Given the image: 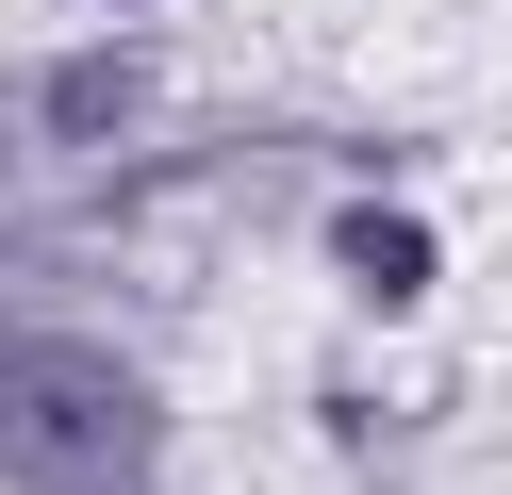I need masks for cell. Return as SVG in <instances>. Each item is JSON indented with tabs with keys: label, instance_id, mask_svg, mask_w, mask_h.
Here are the masks:
<instances>
[{
	"label": "cell",
	"instance_id": "1",
	"mask_svg": "<svg viewBox=\"0 0 512 495\" xmlns=\"http://www.w3.org/2000/svg\"><path fill=\"white\" fill-rule=\"evenodd\" d=\"M0 479L17 495H133L149 479V380L83 330L0 347Z\"/></svg>",
	"mask_w": 512,
	"mask_h": 495
},
{
	"label": "cell",
	"instance_id": "2",
	"mask_svg": "<svg viewBox=\"0 0 512 495\" xmlns=\"http://www.w3.org/2000/svg\"><path fill=\"white\" fill-rule=\"evenodd\" d=\"M331 264H347L364 297H413V281H430V231H413V215H380V198H364V215H331Z\"/></svg>",
	"mask_w": 512,
	"mask_h": 495
},
{
	"label": "cell",
	"instance_id": "3",
	"mask_svg": "<svg viewBox=\"0 0 512 495\" xmlns=\"http://www.w3.org/2000/svg\"><path fill=\"white\" fill-rule=\"evenodd\" d=\"M116 116H133V66H116V50H83L67 83H50V132H116Z\"/></svg>",
	"mask_w": 512,
	"mask_h": 495
}]
</instances>
